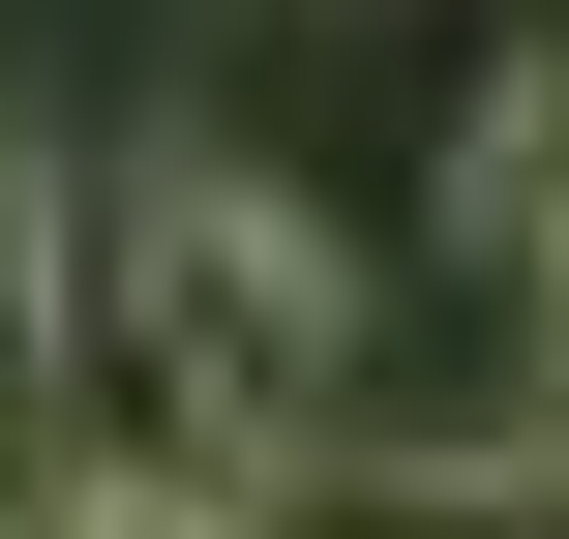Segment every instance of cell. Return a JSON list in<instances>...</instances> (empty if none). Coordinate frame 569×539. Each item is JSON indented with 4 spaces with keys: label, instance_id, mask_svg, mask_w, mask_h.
I'll return each mask as SVG.
<instances>
[{
    "label": "cell",
    "instance_id": "cell-1",
    "mask_svg": "<svg viewBox=\"0 0 569 539\" xmlns=\"http://www.w3.org/2000/svg\"><path fill=\"white\" fill-rule=\"evenodd\" d=\"M60 300L120 330V450L150 480H300V450H360V240L270 180V150H150L90 240H60Z\"/></svg>",
    "mask_w": 569,
    "mask_h": 539
},
{
    "label": "cell",
    "instance_id": "cell-2",
    "mask_svg": "<svg viewBox=\"0 0 569 539\" xmlns=\"http://www.w3.org/2000/svg\"><path fill=\"white\" fill-rule=\"evenodd\" d=\"M510 450L569 480V60H510Z\"/></svg>",
    "mask_w": 569,
    "mask_h": 539
},
{
    "label": "cell",
    "instance_id": "cell-3",
    "mask_svg": "<svg viewBox=\"0 0 569 539\" xmlns=\"http://www.w3.org/2000/svg\"><path fill=\"white\" fill-rule=\"evenodd\" d=\"M60 360V180H30V120H0V390Z\"/></svg>",
    "mask_w": 569,
    "mask_h": 539
},
{
    "label": "cell",
    "instance_id": "cell-4",
    "mask_svg": "<svg viewBox=\"0 0 569 539\" xmlns=\"http://www.w3.org/2000/svg\"><path fill=\"white\" fill-rule=\"evenodd\" d=\"M0 539H30V390H0Z\"/></svg>",
    "mask_w": 569,
    "mask_h": 539
}]
</instances>
